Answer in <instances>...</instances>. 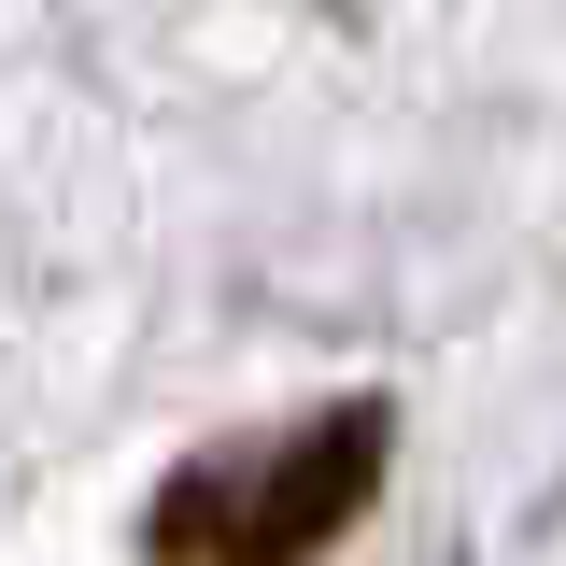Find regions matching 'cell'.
Segmentation results:
<instances>
[{
    "instance_id": "1",
    "label": "cell",
    "mask_w": 566,
    "mask_h": 566,
    "mask_svg": "<svg viewBox=\"0 0 566 566\" xmlns=\"http://www.w3.org/2000/svg\"><path fill=\"white\" fill-rule=\"evenodd\" d=\"M382 453H397L382 397H340V411H297L270 439L185 453L156 482V510H142V553L156 566H312V553H340L354 510L382 495Z\"/></svg>"
}]
</instances>
